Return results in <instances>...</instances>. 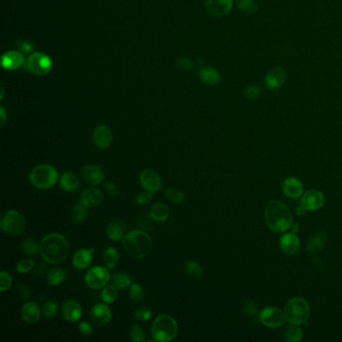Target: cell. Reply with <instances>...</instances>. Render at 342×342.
Listing matches in <instances>:
<instances>
[{
  "label": "cell",
  "mask_w": 342,
  "mask_h": 342,
  "mask_svg": "<svg viewBox=\"0 0 342 342\" xmlns=\"http://www.w3.org/2000/svg\"><path fill=\"white\" fill-rule=\"evenodd\" d=\"M24 65L32 74L44 76L52 71L53 60L44 53H34L27 58Z\"/></svg>",
  "instance_id": "8"
},
{
  "label": "cell",
  "mask_w": 342,
  "mask_h": 342,
  "mask_svg": "<svg viewBox=\"0 0 342 342\" xmlns=\"http://www.w3.org/2000/svg\"><path fill=\"white\" fill-rule=\"evenodd\" d=\"M265 221L270 230L282 233L292 226L293 216L287 206L280 201H271L265 208Z\"/></svg>",
  "instance_id": "2"
},
{
  "label": "cell",
  "mask_w": 342,
  "mask_h": 342,
  "mask_svg": "<svg viewBox=\"0 0 342 342\" xmlns=\"http://www.w3.org/2000/svg\"><path fill=\"white\" fill-rule=\"evenodd\" d=\"M153 316V312L149 307H141L135 311V318L139 321H149Z\"/></svg>",
  "instance_id": "45"
},
{
  "label": "cell",
  "mask_w": 342,
  "mask_h": 342,
  "mask_svg": "<svg viewBox=\"0 0 342 342\" xmlns=\"http://www.w3.org/2000/svg\"><path fill=\"white\" fill-rule=\"evenodd\" d=\"M117 288L115 286L112 285H107L103 288L102 291V300L103 302L107 303V304H113L115 302V300L117 299L118 296V292H117Z\"/></svg>",
  "instance_id": "36"
},
{
  "label": "cell",
  "mask_w": 342,
  "mask_h": 342,
  "mask_svg": "<svg viewBox=\"0 0 342 342\" xmlns=\"http://www.w3.org/2000/svg\"><path fill=\"white\" fill-rule=\"evenodd\" d=\"M61 313L68 322H78L82 316L81 305L74 299H66L61 304Z\"/></svg>",
  "instance_id": "16"
},
{
  "label": "cell",
  "mask_w": 342,
  "mask_h": 342,
  "mask_svg": "<svg viewBox=\"0 0 342 342\" xmlns=\"http://www.w3.org/2000/svg\"><path fill=\"white\" fill-rule=\"evenodd\" d=\"M29 182L38 190H50L58 182V172L53 165L39 164L31 170Z\"/></svg>",
  "instance_id": "4"
},
{
  "label": "cell",
  "mask_w": 342,
  "mask_h": 342,
  "mask_svg": "<svg viewBox=\"0 0 342 342\" xmlns=\"http://www.w3.org/2000/svg\"><path fill=\"white\" fill-rule=\"evenodd\" d=\"M285 314L278 307H265L260 313V321L269 328H278L285 322Z\"/></svg>",
  "instance_id": "10"
},
{
  "label": "cell",
  "mask_w": 342,
  "mask_h": 342,
  "mask_svg": "<svg viewBox=\"0 0 342 342\" xmlns=\"http://www.w3.org/2000/svg\"><path fill=\"white\" fill-rule=\"evenodd\" d=\"M58 183H59L60 189L67 193L76 191L80 186L79 178L72 172H64L60 176Z\"/></svg>",
  "instance_id": "26"
},
{
  "label": "cell",
  "mask_w": 342,
  "mask_h": 342,
  "mask_svg": "<svg viewBox=\"0 0 342 342\" xmlns=\"http://www.w3.org/2000/svg\"><path fill=\"white\" fill-rule=\"evenodd\" d=\"M95 249L81 248L77 250L72 257V266L77 270H84L91 266L94 259Z\"/></svg>",
  "instance_id": "17"
},
{
  "label": "cell",
  "mask_w": 342,
  "mask_h": 342,
  "mask_svg": "<svg viewBox=\"0 0 342 342\" xmlns=\"http://www.w3.org/2000/svg\"><path fill=\"white\" fill-rule=\"evenodd\" d=\"M200 79L209 85H216L221 82L222 76L220 72L212 66H204L199 70Z\"/></svg>",
  "instance_id": "27"
},
{
  "label": "cell",
  "mask_w": 342,
  "mask_h": 342,
  "mask_svg": "<svg viewBox=\"0 0 342 342\" xmlns=\"http://www.w3.org/2000/svg\"><path fill=\"white\" fill-rule=\"evenodd\" d=\"M280 248L287 255H296L300 250V240L294 232L286 233L280 238Z\"/></svg>",
  "instance_id": "20"
},
{
  "label": "cell",
  "mask_w": 342,
  "mask_h": 342,
  "mask_svg": "<svg viewBox=\"0 0 342 342\" xmlns=\"http://www.w3.org/2000/svg\"><path fill=\"white\" fill-rule=\"evenodd\" d=\"M130 296L136 302H141L145 298V291L139 283H133L130 288Z\"/></svg>",
  "instance_id": "43"
},
{
  "label": "cell",
  "mask_w": 342,
  "mask_h": 342,
  "mask_svg": "<svg viewBox=\"0 0 342 342\" xmlns=\"http://www.w3.org/2000/svg\"><path fill=\"white\" fill-rule=\"evenodd\" d=\"M204 6L211 15L222 17L231 12L233 0H204Z\"/></svg>",
  "instance_id": "13"
},
{
  "label": "cell",
  "mask_w": 342,
  "mask_h": 342,
  "mask_svg": "<svg viewBox=\"0 0 342 342\" xmlns=\"http://www.w3.org/2000/svg\"><path fill=\"white\" fill-rule=\"evenodd\" d=\"M119 261V254L116 248L110 246L104 252V263L107 268L113 270L116 267Z\"/></svg>",
  "instance_id": "30"
},
{
  "label": "cell",
  "mask_w": 342,
  "mask_h": 342,
  "mask_svg": "<svg viewBox=\"0 0 342 342\" xmlns=\"http://www.w3.org/2000/svg\"><path fill=\"white\" fill-rule=\"evenodd\" d=\"M140 182L145 191L153 194L158 193L162 188V179L160 175L152 169L142 171L140 174Z\"/></svg>",
  "instance_id": "12"
},
{
  "label": "cell",
  "mask_w": 342,
  "mask_h": 342,
  "mask_svg": "<svg viewBox=\"0 0 342 342\" xmlns=\"http://www.w3.org/2000/svg\"><path fill=\"white\" fill-rule=\"evenodd\" d=\"M20 248L22 253L28 256V257H34V256H36L39 253V245L32 238L24 239L21 242Z\"/></svg>",
  "instance_id": "34"
},
{
  "label": "cell",
  "mask_w": 342,
  "mask_h": 342,
  "mask_svg": "<svg viewBox=\"0 0 342 342\" xmlns=\"http://www.w3.org/2000/svg\"><path fill=\"white\" fill-rule=\"evenodd\" d=\"M81 177L92 186H99L105 181V173L103 169L94 164H88L82 167Z\"/></svg>",
  "instance_id": "15"
},
{
  "label": "cell",
  "mask_w": 342,
  "mask_h": 342,
  "mask_svg": "<svg viewBox=\"0 0 342 342\" xmlns=\"http://www.w3.org/2000/svg\"><path fill=\"white\" fill-rule=\"evenodd\" d=\"M17 293L22 300H24V301H28L31 297V291L25 285H19L17 287Z\"/></svg>",
  "instance_id": "52"
},
{
  "label": "cell",
  "mask_w": 342,
  "mask_h": 342,
  "mask_svg": "<svg viewBox=\"0 0 342 342\" xmlns=\"http://www.w3.org/2000/svg\"><path fill=\"white\" fill-rule=\"evenodd\" d=\"M41 258L49 264L63 262L69 254L67 239L58 233H52L42 238L39 244Z\"/></svg>",
  "instance_id": "1"
},
{
  "label": "cell",
  "mask_w": 342,
  "mask_h": 342,
  "mask_svg": "<svg viewBox=\"0 0 342 342\" xmlns=\"http://www.w3.org/2000/svg\"><path fill=\"white\" fill-rule=\"evenodd\" d=\"M325 202V198L322 192L312 189L307 191L301 200V204L306 208L307 211L319 210Z\"/></svg>",
  "instance_id": "19"
},
{
  "label": "cell",
  "mask_w": 342,
  "mask_h": 342,
  "mask_svg": "<svg viewBox=\"0 0 342 342\" xmlns=\"http://www.w3.org/2000/svg\"><path fill=\"white\" fill-rule=\"evenodd\" d=\"M282 190L284 195L289 198H299L303 194V185L296 178L289 177L284 180L282 184Z\"/></svg>",
  "instance_id": "24"
},
{
  "label": "cell",
  "mask_w": 342,
  "mask_h": 342,
  "mask_svg": "<svg viewBox=\"0 0 342 342\" xmlns=\"http://www.w3.org/2000/svg\"><path fill=\"white\" fill-rule=\"evenodd\" d=\"M306 211H307L306 208H305L302 204H300V205H299V206L297 207V209H296V214H297L298 216H303Z\"/></svg>",
  "instance_id": "54"
},
{
  "label": "cell",
  "mask_w": 342,
  "mask_h": 342,
  "mask_svg": "<svg viewBox=\"0 0 342 342\" xmlns=\"http://www.w3.org/2000/svg\"><path fill=\"white\" fill-rule=\"evenodd\" d=\"M80 201H82L89 208H95L104 202V194L101 190L91 187L84 189L80 194Z\"/></svg>",
  "instance_id": "22"
},
{
  "label": "cell",
  "mask_w": 342,
  "mask_h": 342,
  "mask_svg": "<svg viewBox=\"0 0 342 342\" xmlns=\"http://www.w3.org/2000/svg\"><path fill=\"white\" fill-rule=\"evenodd\" d=\"M34 265H35V261L33 259H30V258L22 259L16 264L15 270L19 274H26L33 269Z\"/></svg>",
  "instance_id": "41"
},
{
  "label": "cell",
  "mask_w": 342,
  "mask_h": 342,
  "mask_svg": "<svg viewBox=\"0 0 342 342\" xmlns=\"http://www.w3.org/2000/svg\"><path fill=\"white\" fill-rule=\"evenodd\" d=\"M21 317L23 321H25L28 324H34L39 321L41 310L36 302H26L21 307Z\"/></svg>",
  "instance_id": "23"
},
{
  "label": "cell",
  "mask_w": 342,
  "mask_h": 342,
  "mask_svg": "<svg viewBox=\"0 0 342 342\" xmlns=\"http://www.w3.org/2000/svg\"><path fill=\"white\" fill-rule=\"evenodd\" d=\"M239 9L247 14H254L258 10V5L254 0H237Z\"/></svg>",
  "instance_id": "39"
},
{
  "label": "cell",
  "mask_w": 342,
  "mask_h": 342,
  "mask_svg": "<svg viewBox=\"0 0 342 342\" xmlns=\"http://www.w3.org/2000/svg\"><path fill=\"white\" fill-rule=\"evenodd\" d=\"M90 209L82 201H78L71 209V219L75 224H81L87 219Z\"/></svg>",
  "instance_id": "29"
},
{
  "label": "cell",
  "mask_w": 342,
  "mask_h": 342,
  "mask_svg": "<svg viewBox=\"0 0 342 342\" xmlns=\"http://www.w3.org/2000/svg\"><path fill=\"white\" fill-rule=\"evenodd\" d=\"M112 284L114 286H115L118 290L124 291V290H127V289L131 288L133 281H132V278L127 274H125L123 272H117V273L113 275Z\"/></svg>",
  "instance_id": "31"
},
{
  "label": "cell",
  "mask_w": 342,
  "mask_h": 342,
  "mask_svg": "<svg viewBox=\"0 0 342 342\" xmlns=\"http://www.w3.org/2000/svg\"><path fill=\"white\" fill-rule=\"evenodd\" d=\"M185 270L189 276L196 278V279L202 278V276L204 274V270H203V267L201 266V264L198 263L197 261H194V260H190L186 263Z\"/></svg>",
  "instance_id": "38"
},
{
  "label": "cell",
  "mask_w": 342,
  "mask_h": 342,
  "mask_svg": "<svg viewBox=\"0 0 342 342\" xmlns=\"http://www.w3.org/2000/svg\"><path fill=\"white\" fill-rule=\"evenodd\" d=\"M285 318L291 324L308 326L310 316V306L302 297H294L287 302L284 307Z\"/></svg>",
  "instance_id": "6"
},
{
  "label": "cell",
  "mask_w": 342,
  "mask_h": 342,
  "mask_svg": "<svg viewBox=\"0 0 342 342\" xmlns=\"http://www.w3.org/2000/svg\"><path fill=\"white\" fill-rule=\"evenodd\" d=\"M26 224L25 217L14 209L8 210L1 218L2 232L14 237H20L25 233Z\"/></svg>",
  "instance_id": "7"
},
{
  "label": "cell",
  "mask_w": 342,
  "mask_h": 342,
  "mask_svg": "<svg viewBox=\"0 0 342 342\" xmlns=\"http://www.w3.org/2000/svg\"><path fill=\"white\" fill-rule=\"evenodd\" d=\"M41 312L47 319H53L58 313V304L56 301H48L42 306Z\"/></svg>",
  "instance_id": "40"
},
{
  "label": "cell",
  "mask_w": 342,
  "mask_h": 342,
  "mask_svg": "<svg viewBox=\"0 0 342 342\" xmlns=\"http://www.w3.org/2000/svg\"><path fill=\"white\" fill-rule=\"evenodd\" d=\"M165 197L173 204H182L186 200L185 194L181 190L174 187H169L166 189Z\"/></svg>",
  "instance_id": "35"
},
{
  "label": "cell",
  "mask_w": 342,
  "mask_h": 342,
  "mask_svg": "<svg viewBox=\"0 0 342 342\" xmlns=\"http://www.w3.org/2000/svg\"><path fill=\"white\" fill-rule=\"evenodd\" d=\"M66 278V272L62 268H52L48 272L47 282L51 286L60 285Z\"/></svg>",
  "instance_id": "33"
},
{
  "label": "cell",
  "mask_w": 342,
  "mask_h": 342,
  "mask_svg": "<svg viewBox=\"0 0 342 342\" xmlns=\"http://www.w3.org/2000/svg\"><path fill=\"white\" fill-rule=\"evenodd\" d=\"M150 216L155 222H165L170 217V208L165 203H156L151 207Z\"/></svg>",
  "instance_id": "28"
},
{
  "label": "cell",
  "mask_w": 342,
  "mask_h": 342,
  "mask_svg": "<svg viewBox=\"0 0 342 342\" xmlns=\"http://www.w3.org/2000/svg\"><path fill=\"white\" fill-rule=\"evenodd\" d=\"M12 285V276L7 271H2L0 273V291L5 292Z\"/></svg>",
  "instance_id": "44"
},
{
  "label": "cell",
  "mask_w": 342,
  "mask_h": 342,
  "mask_svg": "<svg viewBox=\"0 0 342 342\" xmlns=\"http://www.w3.org/2000/svg\"><path fill=\"white\" fill-rule=\"evenodd\" d=\"M110 269L105 266H95L85 274L84 281L92 289H102L108 285L111 280Z\"/></svg>",
  "instance_id": "9"
},
{
  "label": "cell",
  "mask_w": 342,
  "mask_h": 342,
  "mask_svg": "<svg viewBox=\"0 0 342 342\" xmlns=\"http://www.w3.org/2000/svg\"><path fill=\"white\" fill-rule=\"evenodd\" d=\"M78 331L80 332V334H82L83 336H91L94 333V327L93 325L88 322V321H81L78 324Z\"/></svg>",
  "instance_id": "49"
},
{
  "label": "cell",
  "mask_w": 342,
  "mask_h": 342,
  "mask_svg": "<svg viewBox=\"0 0 342 342\" xmlns=\"http://www.w3.org/2000/svg\"><path fill=\"white\" fill-rule=\"evenodd\" d=\"M244 95L249 100H256L260 97L261 90L258 87H256V85H250V87L245 90Z\"/></svg>",
  "instance_id": "46"
},
{
  "label": "cell",
  "mask_w": 342,
  "mask_h": 342,
  "mask_svg": "<svg viewBox=\"0 0 342 342\" xmlns=\"http://www.w3.org/2000/svg\"><path fill=\"white\" fill-rule=\"evenodd\" d=\"M153 193L151 192H142L140 194H138V196L136 197V202L138 205L140 206H145L151 203V201L153 200Z\"/></svg>",
  "instance_id": "47"
},
{
  "label": "cell",
  "mask_w": 342,
  "mask_h": 342,
  "mask_svg": "<svg viewBox=\"0 0 342 342\" xmlns=\"http://www.w3.org/2000/svg\"><path fill=\"white\" fill-rule=\"evenodd\" d=\"M122 246L125 252L133 258L144 259L153 251V240L145 231L132 230L124 235Z\"/></svg>",
  "instance_id": "3"
},
{
  "label": "cell",
  "mask_w": 342,
  "mask_h": 342,
  "mask_svg": "<svg viewBox=\"0 0 342 342\" xmlns=\"http://www.w3.org/2000/svg\"><path fill=\"white\" fill-rule=\"evenodd\" d=\"M244 309H245V312H246L247 314H250V315L255 314L256 312H257V310H258V309H257V306H256V304L253 303V302L247 303V304L245 305Z\"/></svg>",
  "instance_id": "53"
},
{
  "label": "cell",
  "mask_w": 342,
  "mask_h": 342,
  "mask_svg": "<svg viewBox=\"0 0 342 342\" xmlns=\"http://www.w3.org/2000/svg\"><path fill=\"white\" fill-rule=\"evenodd\" d=\"M0 114H1V126H3L6 121V113L3 108L0 109Z\"/></svg>",
  "instance_id": "55"
},
{
  "label": "cell",
  "mask_w": 342,
  "mask_h": 342,
  "mask_svg": "<svg viewBox=\"0 0 342 342\" xmlns=\"http://www.w3.org/2000/svg\"><path fill=\"white\" fill-rule=\"evenodd\" d=\"M91 319L93 323L99 327L107 326L113 317V312L107 303L95 304L91 309Z\"/></svg>",
  "instance_id": "14"
},
{
  "label": "cell",
  "mask_w": 342,
  "mask_h": 342,
  "mask_svg": "<svg viewBox=\"0 0 342 342\" xmlns=\"http://www.w3.org/2000/svg\"><path fill=\"white\" fill-rule=\"evenodd\" d=\"M25 63L23 54L18 51H10L5 53L1 58L2 67L7 70H16Z\"/></svg>",
  "instance_id": "21"
},
{
  "label": "cell",
  "mask_w": 342,
  "mask_h": 342,
  "mask_svg": "<svg viewBox=\"0 0 342 342\" xmlns=\"http://www.w3.org/2000/svg\"><path fill=\"white\" fill-rule=\"evenodd\" d=\"M285 339L288 342H299L303 339V331L296 324L290 325L286 330Z\"/></svg>",
  "instance_id": "37"
},
{
  "label": "cell",
  "mask_w": 342,
  "mask_h": 342,
  "mask_svg": "<svg viewBox=\"0 0 342 342\" xmlns=\"http://www.w3.org/2000/svg\"><path fill=\"white\" fill-rule=\"evenodd\" d=\"M179 331V326L177 321L168 314L159 315L155 318L152 327L151 334L155 341L159 342H169L174 340Z\"/></svg>",
  "instance_id": "5"
},
{
  "label": "cell",
  "mask_w": 342,
  "mask_h": 342,
  "mask_svg": "<svg viewBox=\"0 0 342 342\" xmlns=\"http://www.w3.org/2000/svg\"><path fill=\"white\" fill-rule=\"evenodd\" d=\"M177 66L185 71H190L194 68V62L187 57H181L177 60Z\"/></svg>",
  "instance_id": "50"
},
{
  "label": "cell",
  "mask_w": 342,
  "mask_h": 342,
  "mask_svg": "<svg viewBox=\"0 0 342 342\" xmlns=\"http://www.w3.org/2000/svg\"><path fill=\"white\" fill-rule=\"evenodd\" d=\"M130 337L134 342H145L146 335L143 328L137 324H133L130 327Z\"/></svg>",
  "instance_id": "42"
},
{
  "label": "cell",
  "mask_w": 342,
  "mask_h": 342,
  "mask_svg": "<svg viewBox=\"0 0 342 342\" xmlns=\"http://www.w3.org/2000/svg\"><path fill=\"white\" fill-rule=\"evenodd\" d=\"M124 230L125 226L123 222H121L120 220H114L107 225L106 234L111 241L119 242L122 241L124 237Z\"/></svg>",
  "instance_id": "25"
},
{
  "label": "cell",
  "mask_w": 342,
  "mask_h": 342,
  "mask_svg": "<svg viewBox=\"0 0 342 342\" xmlns=\"http://www.w3.org/2000/svg\"><path fill=\"white\" fill-rule=\"evenodd\" d=\"M286 80V70L282 66L273 68L265 77V87L269 91L280 89Z\"/></svg>",
  "instance_id": "18"
},
{
  "label": "cell",
  "mask_w": 342,
  "mask_h": 342,
  "mask_svg": "<svg viewBox=\"0 0 342 342\" xmlns=\"http://www.w3.org/2000/svg\"><path fill=\"white\" fill-rule=\"evenodd\" d=\"M114 141L111 127L105 123L99 124L93 133V143L100 150H108Z\"/></svg>",
  "instance_id": "11"
},
{
  "label": "cell",
  "mask_w": 342,
  "mask_h": 342,
  "mask_svg": "<svg viewBox=\"0 0 342 342\" xmlns=\"http://www.w3.org/2000/svg\"><path fill=\"white\" fill-rule=\"evenodd\" d=\"M291 227H292V232H294V233H297L299 231V228H300V226H299L298 223L293 224Z\"/></svg>",
  "instance_id": "56"
},
{
  "label": "cell",
  "mask_w": 342,
  "mask_h": 342,
  "mask_svg": "<svg viewBox=\"0 0 342 342\" xmlns=\"http://www.w3.org/2000/svg\"><path fill=\"white\" fill-rule=\"evenodd\" d=\"M104 187L106 189V192L108 194H110L111 196H118L120 194V190L118 189V187L114 182L108 181L105 183Z\"/></svg>",
  "instance_id": "51"
},
{
  "label": "cell",
  "mask_w": 342,
  "mask_h": 342,
  "mask_svg": "<svg viewBox=\"0 0 342 342\" xmlns=\"http://www.w3.org/2000/svg\"><path fill=\"white\" fill-rule=\"evenodd\" d=\"M326 243V235L323 232H317L309 239L307 243V250L310 253H316L320 251Z\"/></svg>",
  "instance_id": "32"
},
{
  "label": "cell",
  "mask_w": 342,
  "mask_h": 342,
  "mask_svg": "<svg viewBox=\"0 0 342 342\" xmlns=\"http://www.w3.org/2000/svg\"><path fill=\"white\" fill-rule=\"evenodd\" d=\"M16 48L22 54H30L34 50V46L27 40H20L16 42Z\"/></svg>",
  "instance_id": "48"
}]
</instances>
